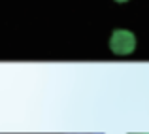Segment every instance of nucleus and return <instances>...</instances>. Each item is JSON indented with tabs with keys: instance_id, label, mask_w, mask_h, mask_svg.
Returning a JSON list of instances; mask_svg holds the SVG:
<instances>
[{
	"instance_id": "obj_1",
	"label": "nucleus",
	"mask_w": 149,
	"mask_h": 134,
	"mask_svg": "<svg viewBox=\"0 0 149 134\" xmlns=\"http://www.w3.org/2000/svg\"><path fill=\"white\" fill-rule=\"evenodd\" d=\"M109 47L115 55H130L136 49V36L130 30L117 29L109 38Z\"/></svg>"
},
{
	"instance_id": "obj_2",
	"label": "nucleus",
	"mask_w": 149,
	"mask_h": 134,
	"mask_svg": "<svg viewBox=\"0 0 149 134\" xmlns=\"http://www.w3.org/2000/svg\"><path fill=\"white\" fill-rule=\"evenodd\" d=\"M115 2H119V4H123V2H128V0H115Z\"/></svg>"
}]
</instances>
